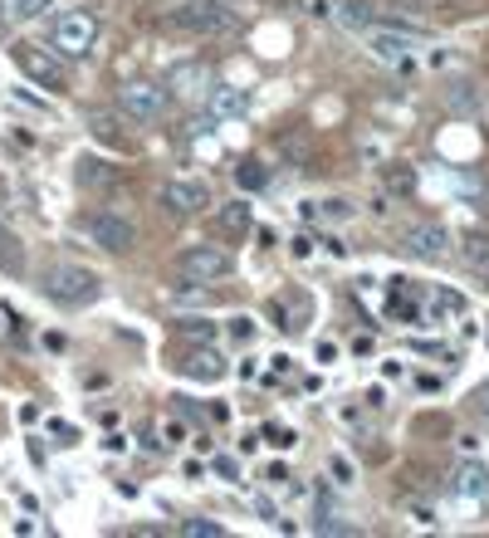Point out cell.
<instances>
[{"label": "cell", "mask_w": 489, "mask_h": 538, "mask_svg": "<svg viewBox=\"0 0 489 538\" xmlns=\"http://www.w3.org/2000/svg\"><path fill=\"white\" fill-rule=\"evenodd\" d=\"M230 338L249 343V338H255V318H230Z\"/></svg>", "instance_id": "484cf974"}, {"label": "cell", "mask_w": 489, "mask_h": 538, "mask_svg": "<svg viewBox=\"0 0 489 538\" xmlns=\"http://www.w3.org/2000/svg\"><path fill=\"white\" fill-rule=\"evenodd\" d=\"M480 406H484V411H489V387H484V392H480Z\"/></svg>", "instance_id": "f546056e"}, {"label": "cell", "mask_w": 489, "mask_h": 538, "mask_svg": "<svg viewBox=\"0 0 489 538\" xmlns=\"http://www.w3.org/2000/svg\"><path fill=\"white\" fill-rule=\"evenodd\" d=\"M113 176H118V172H113L108 162H99V157H83V162H79V182H83V186H113Z\"/></svg>", "instance_id": "2e32d148"}, {"label": "cell", "mask_w": 489, "mask_h": 538, "mask_svg": "<svg viewBox=\"0 0 489 538\" xmlns=\"http://www.w3.org/2000/svg\"><path fill=\"white\" fill-rule=\"evenodd\" d=\"M446 245H450L446 225H436V221L407 225V250H411L416 260H440V255H446Z\"/></svg>", "instance_id": "9c48e42d"}, {"label": "cell", "mask_w": 489, "mask_h": 538, "mask_svg": "<svg viewBox=\"0 0 489 538\" xmlns=\"http://www.w3.org/2000/svg\"><path fill=\"white\" fill-rule=\"evenodd\" d=\"M99 44V15L93 10H64V15L54 20V50H64V54H74V59H83Z\"/></svg>", "instance_id": "277c9868"}, {"label": "cell", "mask_w": 489, "mask_h": 538, "mask_svg": "<svg viewBox=\"0 0 489 538\" xmlns=\"http://www.w3.org/2000/svg\"><path fill=\"white\" fill-rule=\"evenodd\" d=\"M265 480H269V485H284V480H289V470H284V465H269Z\"/></svg>", "instance_id": "f1b7e54d"}, {"label": "cell", "mask_w": 489, "mask_h": 538, "mask_svg": "<svg viewBox=\"0 0 489 538\" xmlns=\"http://www.w3.org/2000/svg\"><path fill=\"white\" fill-rule=\"evenodd\" d=\"M172 25L211 40V34H230L235 30V10L225 5V0H186V5L172 10Z\"/></svg>", "instance_id": "7a4b0ae2"}, {"label": "cell", "mask_w": 489, "mask_h": 538, "mask_svg": "<svg viewBox=\"0 0 489 538\" xmlns=\"http://www.w3.org/2000/svg\"><path fill=\"white\" fill-rule=\"evenodd\" d=\"M162 206L176 211V215H196L201 206H211V191H206V182H166Z\"/></svg>", "instance_id": "30bf717a"}, {"label": "cell", "mask_w": 489, "mask_h": 538, "mask_svg": "<svg viewBox=\"0 0 489 538\" xmlns=\"http://www.w3.org/2000/svg\"><path fill=\"white\" fill-rule=\"evenodd\" d=\"M446 103L456 108V113H475V108H480V89H475L470 79H460V83H450V89H446Z\"/></svg>", "instance_id": "9a60e30c"}, {"label": "cell", "mask_w": 489, "mask_h": 538, "mask_svg": "<svg viewBox=\"0 0 489 538\" xmlns=\"http://www.w3.org/2000/svg\"><path fill=\"white\" fill-rule=\"evenodd\" d=\"M387 186L391 191H401V196H411V191H416V172H411V166H387Z\"/></svg>", "instance_id": "44dd1931"}, {"label": "cell", "mask_w": 489, "mask_h": 538, "mask_svg": "<svg viewBox=\"0 0 489 538\" xmlns=\"http://www.w3.org/2000/svg\"><path fill=\"white\" fill-rule=\"evenodd\" d=\"M0 269L5 274H25V245L10 225H0Z\"/></svg>", "instance_id": "7c38bea8"}, {"label": "cell", "mask_w": 489, "mask_h": 538, "mask_svg": "<svg viewBox=\"0 0 489 538\" xmlns=\"http://www.w3.org/2000/svg\"><path fill=\"white\" fill-rule=\"evenodd\" d=\"M182 333H191V338H201V343H211V333H216V328H211V323H201V318H186Z\"/></svg>", "instance_id": "83f0119b"}, {"label": "cell", "mask_w": 489, "mask_h": 538, "mask_svg": "<svg viewBox=\"0 0 489 538\" xmlns=\"http://www.w3.org/2000/svg\"><path fill=\"white\" fill-rule=\"evenodd\" d=\"M265 182H269V172H265L259 162H240V166H235V186H245V191H259Z\"/></svg>", "instance_id": "ffe728a7"}, {"label": "cell", "mask_w": 489, "mask_h": 538, "mask_svg": "<svg viewBox=\"0 0 489 538\" xmlns=\"http://www.w3.org/2000/svg\"><path fill=\"white\" fill-rule=\"evenodd\" d=\"M211 108L225 113V118H240L245 108H249V99H245L240 89H230V83H216V89H211Z\"/></svg>", "instance_id": "4fadbf2b"}, {"label": "cell", "mask_w": 489, "mask_h": 538, "mask_svg": "<svg viewBox=\"0 0 489 538\" xmlns=\"http://www.w3.org/2000/svg\"><path fill=\"white\" fill-rule=\"evenodd\" d=\"M249 225H255V215H249L245 201H230V206H221V231H225V235H249Z\"/></svg>", "instance_id": "5bb4252c"}, {"label": "cell", "mask_w": 489, "mask_h": 538, "mask_svg": "<svg viewBox=\"0 0 489 538\" xmlns=\"http://www.w3.org/2000/svg\"><path fill=\"white\" fill-rule=\"evenodd\" d=\"M367 50H372V59H381V64H411L416 40L407 30H372L367 34Z\"/></svg>", "instance_id": "ba28073f"}, {"label": "cell", "mask_w": 489, "mask_h": 538, "mask_svg": "<svg viewBox=\"0 0 489 538\" xmlns=\"http://www.w3.org/2000/svg\"><path fill=\"white\" fill-rule=\"evenodd\" d=\"M333 20H338V25H348V30H367L372 10H367L362 0H348V5H338V10H333Z\"/></svg>", "instance_id": "d6986e66"}, {"label": "cell", "mask_w": 489, "mask_h": 538, "mask_svg": "<svg viewBox=\"0 0 489 538\" xmlns=\"http://www.w3.org/2000/svg\"><path fill=\"white\" fill-rule=\"evenodd\" d=\"M50 5H54V0H10V15H15V20H40Z\"/></svg>", "instance_id": "7402d4cb"}, {"label": "cell", "mask_w": 489, "mask_h": 538, "mask_svg": "<svg viewBox=\"0 0 489 538\" xmlns=\"http://www.w3.org/2000/svg\"><path fill=\"white\" fill-rule=\"evenodd\" d=\"M40 289L64 308H79V304H93L99 298V274L83 269V265H50L40 274Z\"/></svg>", "instance_id": "6da1fadb"}, {"label": "cell", "mask_w": 489, "mask_h": 538, "mask_svg": "<svg viewBox=\"0 0 489 538\" xmlns=\"http://www.w3.org/2000/svg\"><path fill=\"white\" fill-rule=\"evenodd\" d=\"M353 215V206L343 196H333V201H324V221H348Z\"/></svg>", "instance_id": "d4e9b609"}, {"label": "cell", "mask_w": 489, "mask_h": 538, "mask_svg": "<svg viewBox=\"0 0 489 538\" xmlns=\"http://www.w3.org/2000/svg\"><path fill=\"white\" fill-rule=\"evenodd\" d=\"M456 489H460L465 499H484L489 495V470H484L480 460H465L460 475H456Z\"/></svg>", "instance_id": "8fae6325"}, {"label": "cell", "mask_w": 489, "mask_h": 538, "mask_svg": "<svg viewBox=\"0 0 489 538\" xmlns=\"http://www.w3.org/2000/svg\"><path fill=\"white\" fill-rule=\"evenodd\" d=\"M118 108H123V118H133V123H157L162 108H166V89L162 83H123Z\"/></svg>", "instance_id": "8992f818"}, {"label": "cell", "mask_w": 489, "mask_h": 538, "mask_svg": "<svg viewBox=\"0 0 489 538\" xmlns=\"http://www.w3.org/2000/svg\"><path fill=\"white\" fill-rule=\"evenodd\" d=\"M83 231H89V241L99 250H108V255H127V250L137 245V225L127 221L123 211H93L83 215Z\"/></svg>", "instance_id": "3957f363"}, {"label": "cell", "mask_w": 489, "mask_h": 538, "mask_svg": "<svg viewBox=\"0 0 489 538\" xmlns=\"http://www.w3.org/2000/svg\"><path fill=\"white\" fill-rule=\"evenodd\" d=\"M93 133H99L103 142H127V137L113 127V118H108V113H93Z\"/></svg>", "instance_id": "cb8c5ba5"}, {"label": "cell", "mask_w": 489, "mask_h": 538, "mask_svg": "<svg viewBox=\"0 0 489 538\" xmlns=\"http://www.w3.org/2000/svg\"><path fill=\"white\" fill-rule=\"evenodd\" d=\"M182 533H186V538H221L225 529H221L216 519H186V524H182Z\"/></svg>", "instance_id": "603a6c76"}, {"label": "cell", "mask_w": 489, "mask_h": 538, "mask_svg": "<svg viewBox=\"0 0 489 538\" xmlns=\"http://www.w3.org/2000/svg\"><path fill=\"white\" fill-rule=\"evenodd\" d=\"M186 377H206V382H216V377H225V363L216 353H196L186 363Z\"/></svg>", "instance_id": "ac0fdd59"}, {"label": "cell", "mask_w": 489, "mask_h": 538, "mask_svg": "<svg viewBox=\"0 0 489 538\" xmlns=\"http://www.w3.org/2000/svg\"><path fill=\"white\" fill-rule=\"evenodd\" d=\"M484 343H489V328H484Z\"/></svg>", "instance_id": "4dcf8cb0"}, {"label": "cell", "mask_w": 489, "mask_h": 538, "mask_svg": "<svg viewBox=\"0 0 489 538\" xmlns=\"http://www.w3.org/2000/svg\"><path fill=\"white\" fill-rule=\"evenodd\" d=\"M15 64L25 69L34 83H44V89H54V93H64V89H69L64 64H59L54 54H40V44H15Z\"/></svg>", "instance_id": "52a82bcc"}, {"label": "cell", "mask_w": 489, "mask_h": 538, "mask_svg": "<svg viewBox=\"0 0 489 538\" xmlns=\"http://www.w3.org/2000/svg\"><path fill=\"white\" fill-rule=\"evenodd\" d=\"M176 269H182V279H191V284H216L230 274V255L216 245H186L182 255H176Z\"/></svg>", "instance_id": "5b68a950"}, {"label": "cell", "mask_w": 489, "mask_h": 538, "mask_svg": "<svg viewBox=\"0 0 489 538\" xmlns=\"http://www.w3.org/2000/svg\"><path fill=\"white\" fill-rule=\"evenodd\" d=\"M333 10H338V0H308V15L314 20H333Z\"/></svg>", "instance_id": "4316f807"}, {"label": "cell", "mask_w": 489, "mask_h": 538, "mask_svg": "<svg viewBox=\"0 0 489 538\" xmlns=\"http://www.w3.org/2000/svg\"><path fill=\"white\" fill-rule=\"evenodd\" d=\"M465 265H470V269L489 284V235H475V241L465 245Z\"/></svg>", "instance_id": "e0dca14e"}]
</instances>
